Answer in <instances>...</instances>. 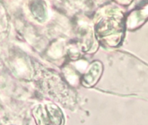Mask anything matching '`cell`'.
Returning <instances> with one entry per match:
<instances>
[{
	"instance_id": "7a4b0ae2",
	"label": "cell",
	"mask_w": 148,
	"mask_h": 125,
	"mask_svg": "<svg viewBox=\"0 0 148 125\" xmlns=\"http://www.w3.org/2000/svg\"><path fill=\"white\" fill-rule=\"evenodd\" d=\"M102 72V66L98 62H95L88 71L84 77V81L88 86H92L97 81Z\"/></svg>"
},
{
	"instance_id": "6da1fadb",
	"label": "cell",
	"mask_w": 148,
	"mask_h": 125,
	"mask_svg": "<svg viewBox=\"0 0 148 125\" xmlns=\"http://www.w3.org/2000/svg\"><path fill=\"white\" fill-rule=\"evenodd\" d=\"M34 115L38 125H63V114L55 105L39 106Z\"/></svg>"
}]
</instances>
